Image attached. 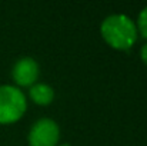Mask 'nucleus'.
<instances>
[{"instance_id": "obj_2", "label": "nucleus", "mask_w": 147, "mask_h": 146, "mask_svg": "<svg viewBox=\"0 0 147 146\" xmlns=\"http://www.w3.org/2000/svg\"><path fill=\"white\" fill-rule=\"evenodd\" d=\"M26 97L23 92L10 85L0 86V123H14L26 112Z\"/></svg>"}, {"instance_id": "obj_4", "label": "nucleus", "mask_w": 147, "mask_h": 146, "mask_svg": "<svg viewBox=\"0 0 147 146\" xmlns=\"http://www.w3.org/2000/svg\"><path fill=\"white\" fill-rule=\"evenodd\" d=\"M11 75L19 86H32L39 77V65L32 57H22L16 62Z\"/></svg>"}, {"instance_id": "obj_3", "label": "nucleus", "mask_w": 147, "mask_h": 146, "mask_svg": "<svg viewBox=\"0 0 147 146\" xmlns=\"http://www.w3.org/2000/svg\"><path fill=\"white\" fill-rule=\"evenodd\" d=\"M59 133V126L54 120L40 119L33 125L29 133V143L30 146H56Z\"/></svg>"}, {"instance_id": "obj_7", "label": "nucleus", "mask_w": 147, "mask_h": 146, "mask_svg": "<svg viewBox=\"0 0 147 146\" xmlns=\"http://www.w3.org/2000/svg\"><path fill=\"white\" fill-rule=\"evenodd\" d=\"M140 56H142V60L147 65V43L142 48V50H140Z\"/></svg>"}, {"instance_id": "obj_6", "label": "nucleus", "mask_w": 147, "mask_h": 146, "mask_svg": "<svg viewBox=\"0 0 147 146\" xmlns=\"http://www.w3.org/2000/svg\"><path fill=\"white\" fill-rule=\"evenodd\" d=\"M137 26H139V32L142 33L143 37L147 39V7H144L139 16V22H137Z\"/></svg>"}, {"instance_id": "obj_8", "label": "nucleus", "mask_w": 147, "mask_h": 146, "mask_svg": "<svg viewBox=\"0 0 147 146\" xmlns=\"http://www.w3.org/2000/svg\"><path fill=\"white\" fill-rule=\"evenodd\" d=\"M61 146H70V145H61Z\"/></svg>"}, {"instance_id": "obj_1", "label": "nucleus", "mask_w": 147, "mask_h": 146, "mask_svg": "<svg viewBox=\"0 0 147 146\" xmlns=\"http://www.w3.org/2000/svg\"><path fill=\"white\" fill-rule=\"evenodd\" d=\"M100 30L103 39L117 50H129L137 40V27L124 14L109 16L101 23Z\"/></svg>"}, {"instance_id": "obj_5", "label": "nucleus", "mask_w": 147, "mask_h": 146, "mask_svg": "<svg viewBox=\"0 0 147 146\" xmlns=\"http://www.w3.org/2000/svg\"><path fill=\"white\" fill-rule=\"evenodd\" d=\"M30 97L36 105L46 106L54 97V90L50 88L49 85L45 83H36L30 88Z\"/></svg>"}]
</instances>
